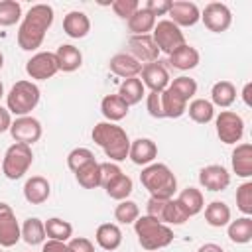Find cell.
<instances>
[{"label":"cell","mask_w":252,"mask_h":252,"mask_svg":"<svg viewBox=\"0 0 252 252\" xmlns=\"http://www.w3.org/2000/svg\"><path fill=\"white\" fill-rule=\"evenodd\" d=\"M53 18H55V14H53V8L49 4L32 6L20 24L18 45L24 51H35L37 47H41L45 33L53 24Z\"/></svg>","instance_id":"obj_1"},{"label":"cell","mask_w":252,"mask_h":252,"mask_svg":"<svg viewBox=\"0 0 252 252\" xmlns=\"http://www.w3.org/2000/svg\"><path fill=\"white\" fill-rule=\"evenodd\" d=\"M93 142L106 154L108 161H124L130 152V138L122 126L114 122H98L91 132Z\"/></svg>","instance_id":"obj_2"},{"label":"cell","mask_w":252,"mask_h":252,"mask_svg":"<svg viewBox=\"0 0 252 252\" xmlns=\"http://www.w3.org/2000/svg\"><path fill=\"white\" fill-rule=\"evenodd\" d=\"M142 185L148 189L150 197L171 199L177 191V177L165 163H150L140 173Z\"/></svg>","instance_id":"obj_3"},{"label":"cell","mask_w":252,"mask_h":252,"mask_svg":"<svg viewBox=\"0 0 252 252\" xmlns=\"http://www.w3.org/2000/svg\"><path fill=\"white\" fill-rule=\"evenodd\" d=\"M134 230H136L140 246L148 252L161 250L173 242V230L167 224H163V222H159L148 215L138 217L134 220Z\"/></svg>","instance_id":"obj_4"},{"label":"cell","mask_w":252,"mask_h":252,"mask_svg":"<svg viewBox=\"0 0 252 252\" xmlns=\"http://www.w3.org/2000/svg\"><path fill=\"white\" fill-rule=\"evenodd\" d=\"M39 87L32 81H18L6 94V108L10 114L28 116L39 102Z\"/></svg>","instance_id":"obj_5"},{"label":"cell","mask_w":252,"mask_h":252,"mask_svg":"<svg viewBox=\"0 0 252 252\" xmlns=\"http://www.w3.org/2000/svg\"><path fill=\"white\" fill-rule=\"evenodd\" d=\"M33 163V152H32V146H26V144H20V142H14L4 158H2V173L16 181L20 177H24L28 173V169L32 167Z\"/></svg>","instance_id":"obj_6"},{"label":"cell","mask_w":252,"mask_h":252,"mask_svg":"<svg viewBox=\"0 0 252 252\" xmlns=\"http://www.w3.org/2000/svg\"><path fill=\"white\" fill-rule=\"evenodd\" d=\"M146 215L163 222V224H183L187 222L191 217L187 215V211L183 209V205L177 199H156L150 197L148 205H146Z\"/></svg>","instance_id":"obj_7"},{"label":"cell","mask_w":252,"mask_h":252,"mask_svg":"<svg viewBox=\"0 0 252 252\" xmlns=\"http://www.w3.org/2000/svg\"><path fill=\"white\" fill-rule=\"evenodd\" d=\"M154 33H152V37H154V41H156V45H158V49H159V53L163 51V53H173L177 47H181V45H185L187 41H185V35H183V32H181V28H177L173 22H169V20H159V22H156V26H154V30H152Z\"/></svg>","instance_id":"obj_8"},{"label":"cell","mask_w":252,"mask_h":252,"mask_svg":"<svg viewBox=\"0 0 252 252\" xmlns=\"http://www.w3.org/2000/svg\"><path fill=\"white\" fill-rule=\"evenodd\" d=\"M217 126V136L222 144H236L244 136V120L240 114L232 110H220L219 116L215 118Z\"/></svg>","instance_id":"obj_9"},{"label":"cell","mask_w":252,"mask_h":252,"mask_svg":"<svg viewBox=\"0 0 252 252\" xmlns=\"http://www.w3.org/2000/svg\"><path fill=\"white\" fill-rule=\"evenodd\" d=\"M201 20L205 24V28L209 32H215V33H222L230 28L232 24V12L226 4L222 2H211L205 6V10L201 12Z\"/></svg>","instance_id":"obj_10"},{"label":"cell","mask_w":252,"mask_h":252,"mask_svg":"<svg viewBox=\"0 0 252 252\" xmlns=\"http://www.w3.org/2000/svg\"><path fill=\"white\" fill-rule=\"evenodd\" d=\"M20 238H22V228L18 224L12 207L0 201V246L12 248L20 242Z\"/></svg>","instance_id":"obj_11"},{"label":"cell","mask_w":252,"mask_h":252,"mask_svg":"<svg viewBox=\"0 0 252 252\" xmlns=\"http://www.w3.org/2000/svg\"><path fill=\"white\" fill-rule=\"evenodd\" d=\"M57 71H59L57 59H55V53L51 51H39L33 57H30L26 63V73L35 81H47Z\"/></svg>","instance_id":"obj_12"},{"label":"cell","mask_w":252,"mask_h":252,"mask_svg":"<svg viewBox=\"0 0 252 252\" xmlns=\"http://www.w3.org/2000/svg\"><path fill=\"white\" fill-rule=\"evenodd\" d=\"M10 134H12L14 142L32 146L41 138V124H39L37 118L30 116V114L28 116H18L16 120H12Z\"/></svg>","instance_id":"obj_13"},{"label":"cell","mask_w":252,"mask_h":252,"mask_svg":"<svg viewBox=\"0 0 252 252\" xmlns=\"http://www.w3.org/2000/svg\"><path fill=\"white\" fill-rule=\"evenodd\" d=\"M126 53H130L142 65L154 63V61L159 59V49H158V45H156V41L150 33L148 35H130Z\"/></svg>","instance_id":"obj_14"},{"label":"cell","mask_w":252,"mask_h":252,"mask_svg":"<svg viewBox=\"0 0 252 252\" xmlns=\"http://www.w3.org/2000/svg\"><path fill=\"white\" fill-rule=\"evenodd\" d=\"M142 85L150 89V93H161L167 89L169 85V73H167V67L158 59L154 63H146L142 65Z\"/></svg>","instance_id":"obj_15"},{"label":"cell","mask_w":252,"mask_h":252,"mask_svg":"<svg viewBox=\"0 0 252 252\" xmlns=\"http://www.w3.org/2000/svg\"><path fill=\"white\" fill-rule=\"evenodd\" d=\"M199 183H201V187H205L207 191H213V193L224 191L230 185V173L226 171V167H222L219 163H211L199 171Z\"/></svg>","instance_id":"obj_16"},{"label":"cell","mask_w":252,"mask_h":252,"mask_svg":"<svg viewBox=\"0 0 252 252\" xmlns=\"http://www.w3.org/2000/svg\"><path fill=\"white\" fill-rule=\"evenodd\" d=\"M167 14H169V22H173L177 28H191L201 20L199 6L195 2H185V0L171 2Z\"/></svg>","instance_id":"obj_17"},{"label":"cell","mask_w":252,"mask_h":252,"mask_svg":"<svg viewBox=\"0 0 252 252\" xmlns=\"http://www.w3.org/2000/svg\"><path fill=\"white\" fill-rule=\"evenodd\" d=\"M128 158L136 165H150L158 158V146L150 138H136L134 142H130Z\"/></svg>","instance_id":"obj_18"},{"label":"cell","mask_w":252,"mask_h":252,"mask_svg":"<svg viewBox=\"0 0 252 252\" xmlns=\"http://www.w3.org/2000/svg\"><path fill=\"white\" fill-rule=\"evenodd\" d=\"M51 195V185L41 175H32L24 183V199L30 205H43Z\"/></svg>","instance_id":"obj_19"},{"label":"cell","mask_w":252,"mask_h":252,"mask_svg":"<svg viewBox=\"0 0 252 252\" xmlns=\"http://www.w3.org/2000/svg\"><path fill=\"white\" fill-rule=\"evenodd\" d=\"M108 67H110V71H112L116 77H122V79L138 77L140 71H142V63L136 61V59H134L130 53H126V51L112 55L110 61H108Z\"/></svg>","instance_id":"obj_20"},{"label":"cell","mask_w":252,"mask_h":252,"mask_svg":"<svg viewBox=\"0 0 252 252\" xmlns=\"http://www.w3.org/2000/svg\"><path fill=\"white\" fill-rule=\"evenodd\" d=\"M230 163H232V171L238 177H242V179L252 177V146L248 142L236 144V148L232 150Z\"/></svg>","instance_id":"obj_21"},{"label":"cell","mask_w":252,"mask_h":252,"mask_svg":"<svg viewBox=\"0 0 252 252\" xmlns=\"http://www.w3.org/2000/svg\"><path fill=\"white\" fill-rule=\"evenodd\" d=\"M63 32L73 37V39H81L91 32V20L85 12L73 10L63 18Z\"/></svg>","instance_id":"obj_22"},{"label":"cell","mask_w":252,"mask_h":252,"mask_svg":"<svg viewBox=\"0 0 252 252\" xmlns=\"http://www.w3.org/2000/svg\"><path fill=\"white\" fill-rule=\"evenodd\" d=\"M55 59H57L59 71H63V73H73L83 65V53L79 51V47H75L71 43L59 45L55 51Z\"/></svg>","instance_id":"obj_23"},{"label":"cell","mask_w":252,"mask_h":252,"mask_svg":"<svg viewBox=\"0 0 252 252\" xmlns=\"http://www.w3.org/2000/svg\"><path fill=\"white\" fill-rule=\"evenodd\" d=\"M159 102H161L163 118H179L187 110V100L179 96L175 91H171L169 87L159 93Z\"/></svg>","instance_id":"obj_24"},{"label":"cell","mask_w":252,"mask_h":252,"mask_svg":"<svg viewBox=\"0 0 252 252\" xmlns=\"http://www.w3.org/2000/svg\"><path fill=\"white\" fill-rule=\"evenodd\" d=\"M94 240L102 250L112 252L122 244V230L114 222H102L94 232Z\"/></svg>","instance_id":"obj_25"},{"label":"cell","mask_w":252,"mask_h":252,"mask_svg":"<svg viewBox=\"0 0 252 252\" xmlns=\"http://www.w3.org/2000/svg\"><path fill=\"white\" fill-rule=\"evenodd\" d=\"M167 57H169V65L175 67V69H179V71L195 69V67L199 65V59H201V57H199V51H197L193 45H189V43L177 47V49H175L173 53H169Z\"/></svg>","instance_id":"obj_26"},{"label":"cell","mask_w":252,"mask_h":252,"mask_svg":"<svg viewBox=\"0 0 252 252\" xmlns=\"http://www.w3.org/2000/svg\"><path fill=\"white\" fill-rule=\"evenodd\" d=\"M128 104L118 96V94H106L100 100V112L106 118V122H118L122 118H126L128 114Z\"/></svg>","instance_id":"obj_27"},{"label":"cell","mask_w":252,"mask_h":252,"mask_svg":"<svg viewBox=\"0 0 252 252\" xmlns=\"http://www.w3.org/2000/svg\"><path fill=\"white\" fill-rule=\"evenodd\" d=\"M126 22H128V30L132 35H148L156 26V16L150 14L144 6H140L134 12V16H130Z\"/></svg>","instance_id":"obj_28"},{"label":"cell","mask_w":252,"mask_h":252,"mask_svg":"<svg viewBox=\"0 0 252 252\" xmlns=\"http://www.w3.org/2000/svg\"><path fill=\"white\" fill-rule=\"evenodd\" d=\"M205 220L209 226L220 228L230 222V207L224 201H211L205 207Z\"/></svg>","instance_id":"obj_29"},{"label":"cell","mask_w":252,"mask_h":252,"mask_svg":"<svg viewBox=\"0 0 252 252\" xmlns=\"http://www.w3.org/2000/svg\"><path fill=\"white\" fill-rule=\"evenodd\" d=\"M43 226H45V236L49 240L69 242L73 238V224L69 220H63L59 217H51L43 222Z\"/></svg>","instance_id":"obj_30"},{"label":"cell","mask_w":252,"mask_h":252,"mask_svg":"<svg viewBox=\"0 0 252 252\" xmlns=\"http://www.w3.org/2000/svg\"><path fill=\"white\" fill-rule=\"evenodd\" d=\"M146 94V87L142 85V81L138 77H132V79H124L118 87V96L128 104H138Z\"/></svg>","instance_id":"obj_31"},{"label":"cell","mask_w":252,"mask_h":252,"mask_svg":"<svg viewBox=\"0 0 252 252\" xmlns=\"http://www.w3.org/2000/svg\"><path fill=\"white\" fill-rule=\"evenodd\" d=\"M226 234L234 244H248L252 240V219L240 217L236 220H230L226 224Z\"/></svg>","instance_id":"obj_32"},{"label":"cell","mask_w":252,"mask_h":252,"mask_svg":"<svg viewBox=\"0 0 252 252\" xmlns=\"http://www.w3.org/2000/svg\"><path fill=\"white\" fill-rule=\"evenodd\" d=\"M22 238L26 244L30 246H37V244H43L45 242V226H43V220L37 219V217H30L24 220L22 224Z\"/></svg>","instance_id":"obj_33"},{"label":"cell","mask_w":252,"mask_h":252,"mask_svg":"<svg viewBox=\"0 0 252 252\" xmlns=\"http://www.w3.org/2000/svg\"><path fill=\"white\" fill-rule=\"evenodd\" d=\"M236 100V89L230 81H217L211 89V102L213 106H220V108H228L232 102Z\"/></svg>","instance_id":"obj_34"},{"label":"cell","mask_w":252,"mask_h":252,"mask_svg":"<svg viewBox=\"0 0 252 252\" xmlns=\"http://www.w3.org/2000/svg\"><path fill=\"white\" fill-rule=\"evenodd\" d=\"M185 112H189L191 120L197 124H209L215 118V106L207 98H193Z\"/></svg>","instance_id":"obj_35"},{"label":"cell","mask_w":252,"mask_h":252,"mask_svg":"<svg viewBox=\"0 0 252 252\" xmlns=\"http://www.w3.org/2000/svg\"><path fill=\"white\" fill-rule=\"evenodd\" d=\"M177 201L183 205V209L187 211L189 217H195V215H199V213L205 209L203 193H201L197 187H185V189L177 195Z\"/></svg>","instance_id":"obj_36"},{"label":"cell","mask_w":252,"mask_h":252,"mask_svg":"<svg viewBox=\"0 0 252 252\" xmlns=\"http://www.w3.org/2000/svg\"><path fill=\"white\" fill-rule=\"evenodd\" d=\"M75 179L85 189H96V187H100V163L96 159L91 161V163H87L85 167H81L75 173Z\"/></svg>","instance_id":"obj_37"},{"label":"cell","mask_w":252,"mask_h":252,"mask_svg":"<svg viewBox=\"0 0 252 252\" xmlns=\"http://www.w3.org/2000/svg\"><path fill=\"white\" fill-rule=\"evenodd\" d=\"M104 191H106V195L110 197V199H116V201H124V199H128L130 197V193H132V189H134V183H132V179L122 171L116 179H112L106 187H102Z\"/></svg>","instance_id":"obj_38"},{"label":"cell","mask_w":252,"mask_h":252,"mask_svg":"<svg viewBox=\"0 0 252 252\" xmlns=\"http://www.w3.org/2000/svg\"><path fill=\"white\" fill-rule=\"evenodd\" d=\"M22 18V6L16 0H0V26L10 28Z\"/></svg>","instance_id":"obj_39"},{"label":"cell","mask_w":252,"mask_h":252,"mask_svg":"<svg viewBox=\"0 0 252 252\" xmlns=\"http://www.w3.org/2000/svg\"><path fill=\"white\" fill-rule=\"evenodd\" d=\"M140 217V207L138 203L130 201V199H124V201H118L116 209H114V219L120 222V224H134V220Z\"/></svg>","instance_id":"obj_40"},{"label":"cell","mask_w":252,"mask_h":252,"mask_svg":"<svg viewBox=\"0 0 252 252\" xmlns=\"http://www.w3.org/2000/svg\"><path fill=\"white\" fill-rule=\"evenodd\" d=\"M91 161H94V154L89 148H75L67 154V167L73 173H77L81 167H85Z\"/></svg>","instance_id":"obj_41"},{"label":"cell","mask_w":252,"mask_h":252,"mask_svg":"<svg viewBox=\"0 0 252 252\" xmlns=\"http://www.w3.org/2000/svg\"><path fill=\"white\" fill-rule=\"evenodd\" d=\"M167 87H169L171 91H175L179 96H183L187 102H189V98H193V96L197 94V83H195V79L185 77V75H181V77L169 81Z\"/></svg>","instance_id":"obj_42"},{"label":"cell","mask_w":252,"mask_h":252,"mask_svg":"<svg viewBox=\"0 0 252 252\" xmlns=\"http://www.w3.org/2000/svg\"><path fill=\"white\" fill-rule=\"evenodd\" d=\"M236 207L244 217L252 215V181H244L236 187Z\"/></svg>","instance_id":"obj_43"},{"label":"cell","mask_w":252,"mask_h":252,"mask_svg":"<svg viewBox=\"0 0 252 252\" xmlns=\"http://www.w3.org/2000/svg\"><path fill=\"white\" fill-rule=\"evenodd\" d=\"M110 6H112V10H114V14H116L118 18L128 20V18L134 16V12L140 8V2H138V0H114Z\"/></svg>","instance_id":"obj_44"},{"label":"cell","mask_w":252,"mask_h":252,"mask_svg":"<svg viewBox=\"0 0 252 252\" xmlns=\"http://www.w3.org/2000/svg\"><path fill=\"white\" fill-rule=\"evenodd\" d=\"M122 173V169L118 167V163L114 161H104L100 163V187H106L112 179H116Z\"/></svg>","instance_id":"obj_45"},{"label":"cell","mask_w":252,"mask_h":252,"mask_svg":"<svg viewBox=\"0 0 252 252\" xmlns=\"http://www.w3.org/2000/svg\"><path fill=\"white\" fill-rule=\"evenodd\" d=\"M171 2H173V0H146L142 6H144L150 14H154V16L158 18V16H163V14L169 12Z\"/></svg>","instance_id":"obj_46"},{"label":"cell","mask_w":252,"mask_h":252,"mask_svg":"<svg viewBox=\"0 0 252 252\" xmlns=\"http://www.w3.org/2000/svg\"><path fill=\"white\" fill-rule=\"evenodd\" d=\"M71 252H94V244L85 236H75L67 242Z\"/></svg>","instance_id":"obj_47"},{"label":"cell","mask_w":252,"mask_h":252,"mask_svg":"<svg viewBox=\"0 0 252 252\" xmlns=\"http://www.w3.org/2000/svg\"><path fill=\"white\" fill-rule=\"evenodd\" d=\"M146 108H148L150 116H154V118H163L161 102H159V93H150V94H148V98H146Z\"/></svg>","instance_id":"obj_48"},{"label":"cell","mask_w":252,"mask_h":252,"mask_svg":"<svg viewBox=\"0 0 252 252\" xmlns=\"http://www.w3.org/2000/svg\"><path fill=\"white\" fill-rule=\"evenodd\" d=\"M41 252H71L67 242H59V240H47L41 244Z\"/></svg>","instance_id":"obj_49"},{"label":"cell","mask_w":252,"mask_h":252,"mask_svg":"<svg viewBox=\"0 0 252 252\" xmlns=\"http://www.w3.org/2000/svg\"><path fill=\"white\" fill-rule=\"evenodd\" d=\"M10 126H12V114H10L8 108L0 106V134L2 132H8Z\"/></svg>","instance_id":"obj_50"},{"label":"cell","mask_w":252,"mask_h":252,"mask_svg":"<svg viewBox=\"0 0 252 252\" xmlns=\"http://www.w3.org/2000/svg\"><path fill=\"white\" fill-rule=\"evenodd\" d=\"M197 252H224V250H222V246H219V244H215V242H207V244L199 246Z\"/></svg>","instance_id":"obj_51"},{"label":"cell","mask_w":252,"mask_h":252,"mask_svg":"<svg viewBox=\"0 0 252 252\" xmlns=\"http://www.w3.org/2000/svg\"><path fill=\"white\" fill-rule=\"evenodd\" d=\"M250 91H252V83H246V85H244V91H242V100H244V104H246V106H252Z\"/></svg>","instance_id":"obj_52"},{"label":"cell","mask_w":252,"mask_h":252,"mask_svg":"<svg viewBox=\"0 0 252 252\" xmlns=\"http://www.w3.org/2000/svg\"><path fill=\"white\" fill-rule=\"evenodd\" d=\"M4 96V85H2V81H0V98Z\"/></svg>","instance_id":"obj_53"},{"label":"cell","mask_w":252,"mask_h":252,"mask_svg":"<svg viewBox=\"0 0 252 252\" xmlns=\"http://www.w3.org/2000/svg\"><path fill=\"white\" fill-rule=\"evenodd\" d=\"M2 65H4V55H2V51H0V69H2Z\"/></svg>","instance_id":"obj_54"},{"label":"cell","mask_w":252,"mask_h":252,"mask_svg":"<svg viewBox=\"0 0 252 252\" xmlns=\"http://www.w3.org/2000/svg\"><path fill=\"white\" fill-rule=\"evenodd\" d=\"M0 252H4V250H2V248H0Z\"/></svg>","instance_id":"obj_55"}]
</instances>
